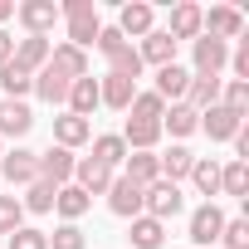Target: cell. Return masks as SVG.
Segmentation results:
<instances>
[{
  "label": "cell",
  "instance_id": "obj_42",
  "mask_svg": "<svg viewBox=\"0 0 249 249\" xmlns=\"http://www.w3.org/2000/svg\"><path fill=\"white\" fill-rule=\"evenodd\" d=\"M230 64H234V78L249 83V39H239V49L230 54Z\"/></svg>",
  "mask_w": 249,
  "mask_h": 249
},
{
  "label": "cell",
  "instance_id": "obj_36",
  "mask_svg": "<svg viewBox=\"0 0 249 249\" xmlns=\"http://www.w3.org/2000/svg\"><path fill=\"white\" fill-rule=\"evenodd\" d=\"M220 107H230V112H239V117H244V107H249V83L225 78V83H220Z\"/></svg>",
  "mask_w": 249,
  "mask_h": 249
},
{
  "label": "cell",
  "instance_id": "obj_24",
  "mask_svg": "<svg viewBox=\"0 0 249 249\" xmlns=\"http://www.w3.org/2000/svg\"><path fill=\"white\" fill-rule=\"evenodd\" d=\"M0 93L15 98V103H25L35 93V73H25L20 64H0Z\"/></svg>",
  "mask_w": 249,
  "mask_h": 249
},
{
  "label": "cell",
  "instance_id": "obj_15",
  "mask_svg": "<svg viewBox=\"0 0 249 249\" xmlns=\"http://www.w3.org/2000/svg\"><path fill=\"white\" fill-rule=\"evenodd\" d=\"M200 20H205V10L200 5H191V0H181V5L171 10V25H166V35L181 44V39H200Z\"/></svg>",
  "mask_w": 249,
  "mask_h": 249
},
{
  "label": "cell",
  "instance_id": "obj_18",
  "mask_svg": "<svg viewBox=\"0 0 249 249\" xmlns=\"http://www.w3.org/2000/svg\"><path fill=\"white\" fill-rule=\"evenodd\" d=\"M220 83H225V78H215V73H191L186 107H191V112H205V107H215V103H220Z\"/></svg>",
  "mask_w": 249,
  "mask_h": 249
},
{
  "label": "cell",
  "instance_id": "obj_40",
  "mask_svg": "<svg viewBox=\"0 0 249 249\" xmlns=\"http://www.w3.org/2000/svg\"><path fill=\"white\" fill-rule=\"evenodd\" d=\"M49 239V249H83V230L78 225H59L54 234H44Z\"/></svg>",
  "mask_w": 249,
  "mask_h": 249
},
{
  "label": "cell",
  "instance_id": "obj_9",
  "mask_svg": "<svg viewBox=\"0 0 249 249\" xmlns=\"http://www.w3.org/2000/svg\"><path fill=\"white\" fill-rule=\"evenodd\" d=\"M107 210L122 215V220H137V215H142V186L112 176V186H107Z\"/></svg>",
  "mask_w": 249,
  "mask_h": 249
},
{
  "label": "cell",
  "instance_id": "obj_5",
  "mask_svg": "<svg viewBox=\"0 0 249 249\" xmlns=\"http://www.w3.org/2000/svg\"><path fill=\"white\" fill-rule=\"evenodd\" d=\"M73 186L93 200V196H107V186H112V171L103 166V161H93V157H78L73 161Z\"/></svg>",
  "mask_w": 249,
  "mask_h": 249
},
{
  "label": "cell",
  "instance_id": "obj_38",
  "mask_svg": "<svg viewBox=\"0 0 249 249\" xmlns=\"http://www.w3.org/2000/svg\"><path fill=\"white\" fill-rule=\"evenodd\" d=\"M15 230H25V205L15 196H0V234H15Z\"/></svg>",
  "mask_w": 249,
  "mask_h": 249
},
{
  "label": "cell",
  "instance_id": "obj_35",
  "mask_svg": "<svg viewBox=\"0 0 249 249\" xmlns=\"http://www.w3.org/2000/svg\"><path fill=\"white\" fill-rule=\"evenodd\" d=\"M54 196H59V186H49V181H30V196H25L20 205L35 210V215H49V210H54Z\"/></svg>",
  "mask_w": 249,
  "mask_h": 249
},
{
  "label": "cell",
  "instance_id": "obj_16",
  "mask_svg": "<svg viewBox=\"0 0 249 249\" xmlns=\"http://www.w3.org/2000/svg\"><path fill=\"white\" fill-rule=\"evenodd\" d=\"M137 54H142V69H147V64L166 69V64H176V39H171L166 30H152V35L137 44Z\"/></svg>",
  "mask_w": 249,
  "mask_h": 249
},
{
  "label": "cell",
  "instance_id": "obj_45",
  "mask_svg": "<svg viewBox=\"0 0 249 249\" xmlns=\"http://www.w3.org/2000/svg\"><path fill=\"white\" fill-rule=\"evenodd\" d=\"M10 54H15V39H10L5 30H0V64H10Z\"/></svg>",
  "mask_w": 249,
  "mask_h": 249
},
{
  "label": "cell",
  "instance_id": "obj_37",
  "mask_svg": "<svg viewBox=\"0 0 249 249\" xmlns=\"http://www.w3.org/2000/svg\"><path fill=\"white\" fill-rule=\"evenodd\" d=\"M127 112H132V117H142V122H161V112H166V103H161V98H157L152 88H147V93L137 88V98H132V107H127Z\"/></svg>",
  "mask_w": 249,
  "mask_h": 249
},
{
  "label": "cell",
  "instance_id": "obj_34",
  "mask_svg": "<svg viewBox=\"0 0 249 249\" xmlns=\"http://www.w3.org/2000/svg\"><path fill=\"white\" fill-rule=\"evenodd\" d=\"M220 191L225 196H249V161H230V166H220Z\"/></svg>",
  "mask_w": 249,
  "mask_h": 249
},
{
  "label": "cell",
  "instance_id": "obj_29",
  "mask_svg": "<svg viewBox=\"0 0 249 249\" xmlns=\"http://www.w3.org/2000/svg\"><path fill=\"white\" fill-rule=\"evenodd\" d=\"M93 161H103L107 171H117L122 161H127V142H122L117 132H107V137H93Z\"/></svg>",
  "mask_w": 249,
  "mask_h": 249
},
{
  "label": "cell",
  "instance_id": "obj_22",
  "mask_svg": "<svg viewBox=\"0 0 249 249\" xmlns=\"http://www.w3.org/2000/svg\"><path fill=\"white\" fill-rule=\"evenodd\" d=\"M122 142H127V152H152L161 142V122H142V117H127V127L117 132Z\"/></svg>",
  "mask_w": 249,
  "mask_h": 249
},
{
  "label": "cell",
  "instance_id": "obj_41",
  "mask_svg": "<svg viewBox=\"0 0 249 249\" xmlns=\"http://www.w3.org/2000/svg\"><path fill=\"white\" fill-rule=\"evenodd\" d=\"M10 249H49V239H44V230H30L25 225V230L10 234Z\"/></svg>",
  "mask_w": 249,
  "mask_h": 249
},
{
  "label": "cell",
  "instance_id": "obj_23",
  "mask_svg": "<svg viewBox=\"0 0 249 249\" xmlns=\"http://www.w3.org/2000/svg\"><path fill=\"white\" fill-rule=\"evenodd\" d=\"M93 107H103L98 78H73V83H69V112H73V117H88Z\"/></svg>",
  "mask_w": 249,
  "mask_h": 249
},
{
  "label": "cell",
  "instance_id": "obj_17",
  "mask_svg": "<svg viewBox=\"0 0 249 249\" xmlns=\"http://www.w3.org/2000/svg\"><path fill=\"white\" fill-rule=\"evenodd\" d=\"M49 69L64 73L69 83H73V78H88V54L73 49V44H54V49H49Z\"/></svg>",
  "mask_w": 249,
  "mask_h": 249
},
{
  "label": "cell",
  "instance_id": "obj_30",
  "mask_svg": "<svg viewBox=\"0 0 249 249\" xmlns=\"http://www.w3.org/2000/svg\"><path fill=\"white\" fill-rule=\"evenodd\" d=\"M98 35H103V25H98V10H93V15L69 20V39H64V44H73V49H93V44H98Z\"/></svg>",
  "mask_w": 249,
  "mask_h": 249
},
{
  "label": "cell",
  "instance_id": "obj_46",
  "mask_svg": "<svg viewBox=\"0 0 249 249\" xmlns=\"http://www.w3.org/2000/svg\"><path fill=\"white\" fill-rule=\"evenodd\" d=\"M10 15H15V0H0V25H5Z\"/></svg>",
  "mask_w": 249,
  "mask_h": 249
},
{
  "label": "cell",
  "instance_id": "obj_32",
  "mask_svg": "<svg viewBox=\"0 0 249 249\" xmlns=\"http://www.w3.org/2000/svg\"><path fill=\"white\" fill-rule=\"evenodd\" d=\"M191 186H196L205 200H215V196H220V166H215L210 157H196V166H191Z\"/></svg>",
  "mask_w": 249,
  "mask_h": 249
},
{
  "label": "cell",
  "instance_id": "obj_39",
  "mask_svg": "<svg viewBox=\"0 0 249 249\" xmlns=\"http://www.w3.org/2000/svg\"><path fill=\"white\" fill-rule=\"evenodd\" d=\"M220 244H225V249H249V220H244V215L225 220V230H220Z\"/></svg>",
  "mask_w": 249,
  "mask_h": 249
},
{
  "label": "cell",
  "instance_id": "obj_19",
  "mask_svg": "<svg viewBox=\"0 0 249 249\" xmlns=\"http://www.w3.org/2000/svg\"><path fill=\"white\" fill-rule=\"evenodd\" d=\"M69 176H73V152H64V147L39 152V181H49V186H69Z\"/></svg>",
  "mask_w": 249,
  "mask_h": 249
},
{
  "label": "cell",
  "instance_id": "obj_28",
  "mask_svg": "<svg viewBox=\"0 0 249 249\" xmlns=\"http://www.w3.org/2000/svg\"><path fill=\"white\" fill-rule=\"evenodd\" d=\"M107 73H117V78H142V54H137V44H122V49H112L107 54Z\"/></svg>",
  "mask_w": 249,
  "mask_h": 249
},
{
  "label": "cell",
  "instance_id": "obj_7",
  "mask_svg": "<svg viewBox=\"0 0 249 249\" xmlns=\"http://www.w3.org/2000/svg\"><path fill=\"white\" fill-rule=\"evenodd\" d=\"M239 127H244V117H239V112H230V107H220V103L200 112V132H205L210 142H234V132H239Z\"/></svg>",
  "mask_w": 249,
  "mask_h": 249
},
{
  "label": "cell",
  "instance_id": "obj_2",
  "mask_svg": "<svg viewBox=\"0 0 249 249\" xmlns=\"http://www.w3.org/2000/svg\"><path fill=\"white\" fill-rule=\"evenodd\" d=\"M152 30H157V10L147 5V0H127V5L117 10V35H122V39H132V35L147 39Z\"/></svg>",
  "mask_w": 249,
  "mask_h": 249
},
{
  "label": "cell",
  "instance_id": "obj_8",
  "mask_svg": "<svg viewBox=\"0 0 249 249\" xmlns=\"http://www.w3.org/2000/svg\"><path fill=\"white\" fill-rule=\"evenodd\" d=\"M191 59H196V73H215V78H220V69L230 64V44L200 35V39H191Z\"/></svg>",
  "mask_w": 249,
  "mask_h": 249
},
{
  "label": "cell",
  "instance_id": "obj_4",
  "mask_svg": "<svg viewBox=\"0 0 249 249\" xmlns=\"http://www.w3.org/2000/svg\"><path fill=\"white\" fill-rule=\"evenodd\" d=\"M0 176H5L10 186H30V181H39V152H25V147L0 152Z\"/></svg>",
  "mask_w": 249,
  "mask_h": 249
},
{
  "label": "cell",
  "instance_id": "obj_12",
  "mask_svg": "<svg viewBox=\"0 0 249 249\" xmlns=\"http://www.w3.org/2000/svg\"><path fill=\"white\" fill-rule=\"evenodd\" d=\"M49 49H54V44H49L44 35H25V39L15 44V54H10V64H20L25 73H39V69L49 64Z\"/></svg>",
  "mask_w": 249,
  "mask_h": 249
},
{
  "label": "cell",
  "instance_id": "obj_3",
  "mask_svg": "<svg viewBox=\"0 0 249 249\" xmlns=\"http://www.w3.org/2000/svg\"><path fill=\"white\" fill-rule=\"evenodd\" d=\"M200 35H210V39H220V44L244 39V15H239L234 5H215V10L200 20Z\"/></svg>",
  "mask_w": 249,
  "mask_h": 249
},
{
  "label": "cell",
  "instance_id": "obj_11",
  "mask_svg": "<svg viewBox=\"0 0 249 249\" xmlns=\"http://www.w3.org/2000/svg\"><path fill=\"white\" fill-rule=\"evenodd\" d=\"M186 88H191V69H181V64H166V69H157V98L171 107V103H186Z\"/></svg>",
  "mask_w": 249,
  "mask_h": 249
},
{
  "label": "cell",
  "instance_id": "obj_26",
  "mask_svg": "<svg viewBox=\"0 0 249 249\" xmlns=\"http://www.w3.org/2000/svg\"><path fill=\"white\" fill-rule=\"evenodd\" d=\"M196 127H200V112H191L186 103H171L161 112V132H171V137H191Z\"/></svg>",
  "mask_w": 249,
  "mask_h": 249
},
{
  "label": "cell",
  "instance_id": "obj_10",
  "mask_svg": "<svg viewBox=\"0 0 249 249\" xmlns=\"http://www.w3.org/2000/svg\"><path fill=\"white\" fill-rule=\"evenodd\" d=\"M15 15H20V25L30 35H44L49 39V30L59 20V5H54V0H25V5H15Z\"/></svg>",
  "mask_w": 249,
  "mask_h": 249
},
{
  "label": "cell",
  "instance_id": "obj_33",
  "mask_svg": "<svg viewBox=\"0 0 249 249\" xmlns=\"http://www.w3.org/2000/svg\"><path fill=\"white\" fill-rule=\"evenodd\" d=\"M132 244H137V249H161V244H166V225L152 220V215H137V220H132Z\"/></svg>",
  "mask_w": 249,
  "mask_h": 249
},
{
  "label": "cell",
  "instance_id": "obj_1",
  "mask_svg": "<svg viewBox=\"0 0 249 249\" xmlns=\"http://www.w3.org/2000/svg\"><path fill=\"white\" fill-rule=\"evenodd\" d=\"M181 205H186V196H181V186H171V181H152L147 191H142V215H152V220H171V215H181Z\"/></svg>",
  "mask_w": 249,
  "mask_h": 249
},
{
  "label": "cell",
  "instance_id": "obj_6",
  "mask_svg": "<svg viewBox=\"0 0 249 249\" xmlns=\"http://www.w3.org/2000/svg\"><path fill=\"white\" fill-rule=\"evenodd\" d=\"M220 230H225V210L215 200H205V205L191 210V244H215Z\"/></svg>",
  "mask_w": 249,
  "mask_h": 249
},
{
  "label": "cell",
  "instance_id": "obj_25",
  "mask_svg": "<svg viewBox=\"0 0 249 249\" xmlns=\"http://www.w3.org/2000/svg\"><path fill=\"white\" fill-rule=\"evenodd\" d=\"M88 205H93V200H88L78 186H59V196H54V210L64 215V225H78V220L88 215Z\"/></svg>",
  "mask_w": 249,
  "mask_h": 249
},
{
  "label": "cell",
  "instance_id": "obj_31",
  "mask_svg": "<svg viewBox=\"0 0 249 249\" xmlns=\"http://www.w3.org/2000/svg\"><path fill=\"white\" fill-rule=\"evenodd\" d=\"M35 93H39L44 103H69V78H64V73H54V69L44 64V69L35 73Z\"/></svg>",
  "mask_w": 249,
  "mask_h": 249
},
{
  "label": "cell",
  "instance_id": "obj_13",
  "mask_svg": "<svg viewBox=\"0 0 249 249\" xmlns=\"http://www.w3.org/2000/svg\"><path fill=\"white\" fill-rule=\"evenodd\" d=\"M88 137H93V122H88V117H73V112L54 117V147L73 152V147H83Z\"/></svg>",
  "mask_w": 249,
  "mask_h": 249
},
{
  "label": "cell",
  "instance_id": "obj_20",
  "mask_svg": "<svg viewBox=\"0 0 249 249\" xmlns=\"http://www.w3.org/2000/svg\"><path fill=\"white\" fill-rule=\"evenodd\" d=\"M98 98H103V107L127 112V107H132V98H137V83H132V78H117V73H107V78H98Z\"/></svg>",
  "mask_w": 249,
  "mask_h": 249
},
{
  "label": "cell",
  "instance_id": "obj_44",
  "mask_svg": "<svg viewBox=\"0 0 249 249\" xmlns=\"http://www.w3.org/2000/svg\"><path fill=\"white\" fill-rule=\"evenodd\" d=\"M122 44H127V39H122V35H117V25H112V30H103V35H98V44H93V49H103V59H107V54H112V49H122Z\"/></svg>",
  "mask_w": 249,
  "mask_h": 249
},
{
  "label": "cell",
  "instance_id": "obj_14",
  "mask_svg": "<svg viewBox=\"0 0 249 249\" xmlns=\"http://www.w3.org/2000/svg\"><path fill=\"white\" fill-rule=\"evenodd\" d=\"M30 127H35V112H30V103L0 98V137H25Z\"/></svg>",
  "mask_w": 249,
  "mask_h": 249
},
{
  "label": "cell",
  "instance_id": "obj_43",
  "mask_svg": "<svg viewBox=\"0 0 249 249\" xmlns=\"http://www.w3.org/2000/svg\"><path fill=\"white\" fill-rule=\"evenodd\" d=\"M98 5H93V0H64V5H59V15L64 20H78V15H93Z\"/></svg>",
  "mask_w": 249,
  "mask_h": 249
},
{
  "label": "cell",
  "instance_id": "obj_21",
  "mask_svg": "<svg viewBox=\"0 0 249 249\" xmlns=\"http://www.w3.org/2000/svg\"><path fill=\"white\" fill-rule=\"evenodd\" d=\"M122 181H132V186H152V181H161V166H157V157L152 152H127V161H122Z\"/></svg>",
  "mask_w": 249,
  "mask_h": 249
},
{
  "label": "cell",
  "instance_id": "obj_27",
  "mask_svg": "<svg viewBox=\"0 0 249 249\" xmlns=\"http://www.w3.org/2000/svg\"><path fill=\"white\" fill-rule=\"evenodd\" d=\"M157 166H161V181H171V186H181V181L191 176V166H196V157H191L186 147H171L166 157H157Z\"/></svg>",
  "mask_w": 249,
  "mask_h": 249
}]
</instances>
